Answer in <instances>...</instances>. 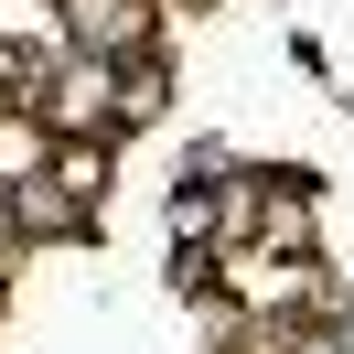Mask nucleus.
<instances>
[{"mask_svg":"<svg viewBox=\"0 0 354 354\" xmlns=\"http://www.w3.org/2000/svg\"><path fill=\"white\" fill-rule=\"evenodd\" d=\"M54 75H44V54H22V44H0V108H32Z\"/></svg>","mask_w":354,"mask_h":354,"instance_id":"3","label":"nucleus"},{"mask_svg":"<svg viewBox=\"0 0 354 354\" xmlns=\"http://www.w3.org/2000/svg\"><path fill=\"white\" fill-rule=\"evenodd\" d=\"M65 32H75V54H140V0H65Z\"/></svg>","mask_w":354,"mask_h":354,"instance_id":"1","label":"nucleus"},{"mask_svg":"<svg viewBox=\"0 0 354 354\" xmlns=\"http://www.w3.org/2000/svg\"><path fill=\"white\" fill-rule=\"evenodd\" d=\"M11 225H32V236H75L86 215H75L65 194H44V183H11Z\"/></svg>","mask_w":354,"mask_h":354,"instance_id":"2","label":"nucleus"}]
</instances>
